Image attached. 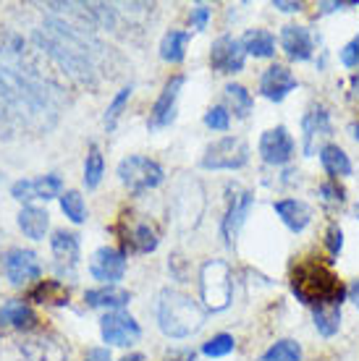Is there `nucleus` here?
I'll return each instance as SVG.
<instances>
[{"label":"nucleus","mask_w":359,"mask_h":361,"mask_svg":"<svg viewBox=\"0 0 359 361\" xmlns=\"http://www.w3.org/2000/svg\"><path fill=\"white\" fill-rule=\"evenodd\" d=\"M35 42L42 47L55 63L61 66L63 73H69L76 82H87L92 76V55L87 45V35L76 32L66 21L50 18L45 27L35 32Z\"/></svg>","instance_id":"nucleus-1"},{"label":"nucleus","mask_w":359,"mask_h":361,"mask_svg":"<svg viewBox=\"0 0 359 361\" xmlns=\"http://www.w3.org/2000/svg\"><path fill=\"white\" fill-rule=\"evenodd\" d=\"M291 290L307 307H341L346 288L339 275L320 259H307L291 272Z\"/></svg>","instance_id":"nucleus-2"},{"label":"nucleus","mask_w":359,"mask_h":361,"mask_svg":"<svg viewBox=\"0 0 359 361\" xmlns=\"http://www.w3.org/2000/svg\"><path fill=\"white\" fill-rule=\"evenodd\" d=\"M207 309L181 290L165 288L158 296V325L168 338H189L202 330Z\"/></svg>","instance_id":"nucleus-3"},{"label":"nucleus","mask_w":359,"mask_h":361,"mask_svg":"<svg viewBox=\"0 0 359 361\" xmlns=\"http://www.w3.org/2000/svg\"><path fill=\"white\" fill-rule=\"evenodd\" d=\"M0 97L18 116L27 113L29 118H45V113H50V97L45 94V87L13 66H0Z\"/></svg>","instance_id":"nucleus-4"},{"label":"nucleus","mask_w":359,"mask_h":361,"mask_svg":"<svg viewBox=\"0 0 359 361\" xmlns=\"http://www.w3.org/2000/svg\"><path fill=\"white\" fill-rule=\"evenodd\" d=\"M231 267L223 259H210L199 270V296L207 312H223L231 304Z\"/></svg>","instance_id":"nucleus-5"},{"label":"nucleus","mask_w":359,"mask_h":361,"mask_svg":"<svg viewBox=\"0 0 359 361\" xmlns=\"http://www.w3.org/2000/svg\"><path fill=\"white\" fill-rule=\"evenodd\" d=\"M118 178L131 194H144V191L160 186L165 173L155 160L150 157H142V154H131V157H124L118 163Z\"/></svg>","instance_id":"nucleus-6"},{"label":"nucleus","mask_w":359,"mask_h":361,"mask_svg":"<svg viewBox=\"0 0 359 361\" xmlns=\"http://www.w3.org/2000/svg\"><path fill=\"white\" fill-rule=\"evenodd\" d=\"M247 163H249V145L239 136H223L202 154V168L207 171H239Z\"/></svg>","instance_id":"nucleus-7"},{"label":"nucleus","mask_w":359,"mask_h":361,"mask_svg":"<svg viewBox=\"0 0 359 361\" xmlns=\"http://www.w3.org/2000/svg\"><path fill=\"white\" fill-rule=\"evenodd\" d=\"M100 333H102V341L110 345H118V348H126L139 341V325L131 314L126 312H108V314L100 319Z\"/></svg>","instance_id":"nucleus-8"},{"label":"nucleus","mask_w":359,"mask_h":361,"mask_svg":"<svg viewBox=\"0 0 359 361\" xmlns=\"http://www.w3.org/2000/svg\"><path fill=\"white\" fill-rule=\"evenodd\" d=\"M3 272L13 286H27L32 280H40L42 264L35 252L29 249H8L3 254Z\"/></svg>","instance_id":"nucleus-9"},{"label":"nucleus","mask_w":359,"mask_h":361,"mask_svg":"<svg viewBox=\"0 0 359 361\" xmlns=\"http://www.w3.org/2000/svg\"><path fill=\"white\" fill-rule=\"evenodd\" d=\"M244 63H247V53H244L239 39L223 35L213 42V47H210V66H213V71L239 73L244 71Z\"/></svg>","instance_id":"nucleus-10"},{"label":"nucleus","mask_w":359,"mask_h":361,"mask_svg":"<svg viewBox=\"0 0 359 361\" xmlns=\"http://www.w3.org/2000/svg\"><path fill=\"white\" fill-rule=\"evenodd\" d=\"M126 272V254L113 246H100L90 259V275L102 286H116Z\"/></svg>","instance_id":"nucleus-11"},{"label":"nucleus","mask_w":359,"mask_h":361,"mask_svg":"<svg viewBox=\"0 0 359 361\" xmlns=\"http://www.w3.org/2000/svg\"><path fill=\"white\" fill-rule=\"evenodd\" d=\"M252 204H254V197H252V191L234 189V197H231V202H228L225 217H223V223H220V235H223L225 246H234L236 244V235H239L242 226L247 223Z\"/></svg>","instance_id":"nucleus-12"},{"label":"nucleus","mask_w":359,"mask_h":361,"mask_svg":"<svg viewBox=\"0 0 359 361\" xmlns=\"http://www.w3.org/2000/svg\"><path fill=\"white\" fill-rule=\"evenodd\" d=\"M181 87H184V76H171L165 82L160 97L155 99L153 110H150V123L147 126L153 128V131L171 126L173 121H176V102H179Z\"/></svg>","instance_id":"nucleus-13"},{"label":"nucleus","mask_w":359,"mask_h":361,"mask_svg":"<svg viewBox=\"0 0 359 361\" xmlns=\"http://www.w3.org/2000/svg\"><path fill=\"white\" fill-rule=\"evenodd\" d=\"M63 194V178L61 176H40V178H27V180H16L11 186V197L18 199V202H35V199H55Z\"/></svg>","instance_id":"nucleus-14"},{"label":"nucleus","mask_w":359,"mask_h":361,"mask_svg":"<svg viewBox=\"0 0 359 361\" xmlns=\"http://www.w3.org/2000/svg\"><path fill=\"white\" fill-rule=\"evenodd\" d=\"M260 154L268 165H286L294 157V139L286 126H276L260 136Z\"/></svg>","instance_id":"nucleus-15"},{"label":"nucleus","mask_w":359,"mask_h":361,"mask_svg":"<svg viewBox=\"0 0 359 361\" xmlns=\"http://www.w3.org/2000/svg\"><path fill=\"white\" fill-rule=\"evenodd\" d=\"M294 90H297V76L288 71L286 66H270L268 71L262 73L260 92L270 102H283Z\"/></svg>","instance_id":"nucleus-16"},{"label":"nucleus","mask_w":359,"mask_h":361,"mask_svg":"<svg viewBox=\"0 0 359 361\" xmlns=\"http://www.w3.org/2000/svg\"><path fill=\"white\" fill-rule=\"evenodd\" d=\"M50 249H53V257H55L58 270L66 272V275H71V272L76 270L79 257H81L79 235L69 233V231H55L53 238H50Z\"/></svg>","instance_id":"nucleus-17"},{"label":"nucleus","mask_w":359,"mask_h":361,"mask_svg":"<svg viewBox=\"0 0 359 361\" xmlns=\"http://www.w3.org/2000/svg\"><path fill=\"white\" fill-rule=\"evenodd\" d=\"M281 47L291 61H310L314 53L312 35L307 27H297V24H288L281 32Z\"/></svg>","instance_id":"nucleus-18"},{"label":"nucleus","mask_w":359,"mask_h":361,"mask_svg":"<svg viewBox=\"0 0 359 361\" xmlns=\"http://www.w3.org/2000/svg\"><path fill=\"white\" fill-rule=\"evenodd\" d=\"M37 322L40 319L27 301L11 298V301L0 304V325L11 327V330H32V327H37Z\"/></svg>","instance_id":"nucleus-19"},{"label":"nucleus","mask_w":359,"mask_h":361,"mask_svg":"<svg viewBox=\"0 0 359 361\" xmlns=\"http://www.w3.org/2000/svg\"><path fill=\"white\" fill-rule=\"evenodd\" d=\"M273 207H276V215L283 220V226L288 231H294V233L305 231L310 226V220H312V209L307 207L302 199H281Z\"/></svg>","instance_id":"nucleus-20"},{"label":"nucleus","mask_w":359,"mask_h":361,"mask_svg":"<svg viewBox=\"0 0 359 361\" xmlns=\"http://www.w3.org/2000/svg\"><path fill=\"white\" fill-rule=\"evenodd\" d=\"M84 301H87V307L121 312L124 307H129L131 293H129L126 288H118V286H102V288L87 290V293H84Z\"/></svg>","instance_id":"nucleus-21"},{"label":"nucleus","mask_w":359,"mask_h":361,"mask_svg":"<svg viewBox=\"0 0 359 361\" xmlns=\"http://www.w3.org/2000/svg\"><path fill=\"white\" fill-rule=\"evenodd\" d=\"M302 131H305V154L314 152V142L323 139V136H331L333 126H331V116L325 108H314L310 110L302 121Z\"/></svg>","instance_id":"nucleus-22"},{"label":"nucleus","mask_w":359,"mask_h":361,"mask_svg":"<svg viewBox=\"0 0 359 361\" xmlns=\"http://www.w3.org/2000/svg\"><path fill=\"white\" fill-rule=\"evenodd\" d=\"M18 228L32 241H42L47 228H50V215H47L45 209L35 207V204H27V207L18 212Z\"/></svg>","instance_id":"nucleus-23"},{"label":"nucleus","mask_w":359,"mask_h":361,"mask_svg":"<svg viewBox=\"0 0 359 361\" xmlns=\"http://www.w3.org/2000/svg\"><path fill=\"white\" fill-rule=\"evenodd\" d=\"M158 244H160V238H158V233H155V228L147 226V223H136V226L124 235L126 252L150 254V252L158 249Z\"/></svg>","instance_id":"nucleus-24"},{"label":"nucleus","mask_w":359,"mask_h":361,"mask_svg":"<svg viewBox=\"0 0 359 361\" xmlns=\"http://www.w3.org/2000/svg\"><path fill=\"white\" fill-rule=\"evenodd\" d=\"M242 47L247 55L254 58H273L276 55V37L270 35L268 29H249L242 37Z\"/></svg>","instance_id":"nucleus-25"},{"label":"nucleus","mask_w":359,"mask_h":361,"mask_svg":"<svg viewBox=\"0 0 359 361\" xmlns=\"http://www.w3.org/2000/svg\"><path fill=\"white\" fill-rule=\"evenodd\" d=\"M32 301L47 304V307H66L69 304V288L63 286L61 280H42L32 290Z\"/></svg>","instance_id":"nucleus-26"},{"label":"nucleus","mask_w":359,"mask_h":361,"mask_svg":"<svg viewBox=\"0 0 359 361\" xmlns=\"http://www.w3.org/2000/svg\"><path fill=\"white\" fill-rule=\"evenodd\" d=\"M187 45H189V32L171 29L160 42V58L165 63H181L187 58Z\"/></svg>","instance_id":"nucleus-27"},{"label":"nucleus","mask_w":359,"mask_h":361,"mask_svg":"<svg viewBox=\"0 0 359 361\" xmlns=\"http://www.w3.org/2000/svg\"><path fill=\"white\" fill-rule=\"evenodd\" d=\"M320 163H323L325 173H331L333 178H339V176H349L351 173L349 154L343 152L339 145H325L323 149H320Z\"/></svg>","instance_id":"nucleus-28"},{"label":"nucleus","mask_w":359,"mask_h":361,"mask_svg":"<svg viewBox=\"0 0 359 361\" xmlns=\"http://www.w3.org/2000/svg\"><path fill=\"white\" fill-rule=\"evenodd\" d=\"M314 327L323 338H331V335L339 333L341 327V307H317L314 309Z\"/></svg>","instance_id":"nucleus-29"},{"label":"nucleus","mask_w":359,"mask_h":361,"mask_svg":"<svg viewBox=\"0 0 359 361\" xmlns=\"http://www.w3.org/2000/svg\"><path fill=\"white\" fill-rule=\"evenodd\" d=\"M223 92H225V99H228V105H231L236 118L249 116L254 99H252V94L247 92V87H242V84H228Z\"/></svg>","instance_id":"nucleus-30"},{"label":"nucleus","mask_w":359,"mask_h":361,"mask_svg":"<svg viewBox=\"0 0 359 361\" xmlns=\"http://www.w3.org/2000/svg\"><path fill=\"white\" fill-rule=\"evenodd\" d=\"M61 209L63 215L69 217L71 223L81 226L84 220H87V204H84V197H81L79 191H63L61 194Z\"/></svg>","instance_id":"nucleus-31"},{"label":"nucleus","mask_w":359,"mask_h":361,"mask_svg":"<svg viewBox=\"0 0 359 361\" xmlns=\"http://www.w3.org/2000/svg\"><path fill=\"white\" fill-rule=\"evenodd\" d=\"M260 361H302V345L297 341H278L262 353Z\"/></svg>","instance_id":"nucleus-32"},{"label":"nucleus","mask_w":359,"mask_h":361,"mask_svg":"<svg viewBox=\"0 0 359 361\" xmlns=\"http://www.w3.org/2000/svg\"><path fill=\"white\" fill-rule=\"evenodd\" d=\"M102 173H105V160H102L98 145H92L90 154H87V163H84V186L95 189L100 180H102Z\"/></svg>","instance_id":"nucleus-33"},{"label":"nucleus","mask_w":359,"mask_h":361,"mask_svg":"<svg viewBox=\"0 0 359 361\" xmlns=\"http://www.w3.org/2000/svg\"><path fill=\"white\" fill-rule=\"evenodd\" d=\"M236 348V341L231 338L228 333H220V335H213L210 341L202 343V353L210 356V359H220V356H228V353Z\"/></svg>","instance_id":"nucleus-34"},{"label":"nucleus","mask_w":359,"mask_h":361,"mask_svg":"<svg viewBox=\"0 0 359 361\" xmlns=\"http://www.w3.org/2000/svg\"><path fill=\"white\" fill-rule=\"evenodd\" d=\"M131 92H134V87L129 84V87H124V90L118 92L116 97H113V102L108 105V110H105V128H108V131H113V128H116L118 118H121V110H124V105L129 102Z\"/></svg>","instance_id":"nucleus-35"},{"label":"nucleus","mask_w":359,"mask_h":361,"mask_svg":"<svg viewBox=\"0 0 359 361\" xmlns=\"http://www.w3.org/2000/svg\"><path fill=\"white\" fill-rule=\"evenodd\" d=\"M205 126L213 128V131H228V126H231V113H228V108H223V105H216V108H210L205 113Z\"/></svg>","instance_id":"nucleus-36"},{"label":"nucleus","mask_w":359,"mask_h":361,"mask_svg":"<svg viewBox=\"0 0 359 361\" xmlns=\"http://www.w3.org/2000/svg\"><path fill=\"white\" fill-rule=\"evenodd\" d=\"M210 6L207 3H197L194 8H192V13H189V21H192V27L197 29V32H202V29H207V21H210Z\"/></svg>","instance_id":"nucleus-37"},{"label":"nucleus","mask_w":359,"mask_h":361,"mask_svg":"<svg viewBox=\"0 0 359 361\" xmlns=\"http://www.w3.org/2000/svg\"><path fill=\"white\" fill-rule=\"evenodd\" d=\"M341 63L346 68H359V37H354L351 42H346L341 50Z\"/></svg>","instance_id":"nucleus-38"},{"label":"nucleus","mask_w":359,"mask_h":361,"mask_svg":"<svg viewBox=\"0 0 359 361\" xmlns=\"http://www.w3.org/2000/svg\"><path fill=\"white\" fill-rule=\"evenodd\" d=\"M320 197H323L325 202H339V204L346 199V197H343V189L339 186V180H336V178L325 180L323 186H320Z\"/></svg>","instance_id":"nucleus-39"},{"label":"nucleus","mask_w":359,"mask_h":361,"mask_svg":"<svg viewBox=\"0 0 359 361\" xmlns=\"http://www.w3.org/2000/svg\"><path fill=\"white\" fill-rule=\"evenodd\" d=\"M325 246H328V252L333 257H339L341 254V246H343V233L339 226H331L328 228V233H325Z\"/></svg>","instance_id":"nucleus-40"},{"label":"nucleus","mask_w":359,"mask_h":361,"mask_svg":"<svg viewBox=\"0 0 359 361\" xmlns=\"http://www.w3.org/2000/svg\"><path fill=\"white\" fill-rule=\"evenodd\" d=\"M84 361H113V356H110L108 348H90Z\"/></svg>","instance_id":"nucleus-41"},{"label":"nucleus","mask_w":359,"mask_h":361,"mask_svg":"<svg viewBox=\"0 0 359 361\" xmlns=\"http://www.w3.org/2000/svg\"><path fill=\"white\" fill-rule=\"evenodd\" d=\"M273 8H281L283 13H297V11H302V3H288V0H276V3H273Z\"/></svg>","instance_id":"nucleus-42"},{"label":"nucleus","mask_w":359,"mask_h":361,"mask_svg":"<svg viewBox=\"0 0 359 361\" xmlns=\"http://www.w3.org/2000/svg\"><path fill=\"white\" fill-rule=\"evenodd\" d=\"M165 361H194V351H171Z\"/></svg>","instance_id":"nucleus-43"},{"label":"nucleus","mask_w":359,"mask_h":361,"mask_svg":"<svg viewBox=\"0 0 359 361\" xmlns=\"http://www.w3.org/2000/svg\"><path fill=\"white\" fill-rule=\"evenodd\" d=\"M357 3H323V11H339V8H351Z\"/></svg>","instance_id":"nucleus-44"},{"label":"nucleus","mask_w":359,"mask_h":361,"mask_svg":"<svg viewBox=\"0 0 359 361\" xmlns=\"http://www.w3.org/2000/svg\"><path fill=\"white\" fill-rule=\"evenodd\" d=\"M351 301H354V307L359 309V280L354 283V286H351Z\"/></svg>","instance_id":"nucleus-45"},{"label":"nucleus","mask_w":359,"mask_h":361,"mask_svg":"<svg viewBox=\"0 0 359 361\" xmlns=\"http://www.w3.org/2000/svg\"><path fill=\"white\" fill-rule=\"evenodd\" d=\"M349 131H351V136H354V139L359 142V121H354V123H351Z\"/></svg>","instance_id":"nucleus-46"},{"label":"nucleus","mask_w":359,"mask_h":361,"mask_svg":"<svg viewBox=\"0 0 359 361\" xmlns=\"http://www.w3.org/2000/svg\"><path fill=\"white\" fill-rule=\"evenodd\" d=\"M124 361H144V356L142 353H131V356H126Z\"/></svg>","instance_id":"nucleus-47"},{"label":"nucleus","mask_w":359,"mask_h":361,"mask_svg":"<svg viewBox=\"0 0 359 361\" xmlns=\"http://www.w3.org/2000/svg\"><path fill=\"white\" fill-rule=\"evenodd\" d=\"M354 90H357V94H359V76H354Z\"/></svg>","instance_id":"nucleus-48"},{"label":"nucleus","mask_w":359,"mask_h":361,"mask_svg":"<svg viewBox=\"0 0 359 361\" xmlns=\"http://www.w3.org/2000/svg\"><path fill=\"white\" fill-rule=\"evenodd\" d=\"M354 212H357V217H359V204H357V207H354Z\"/></svg>","instance_id":"nucleus-49"}]
</instances>
